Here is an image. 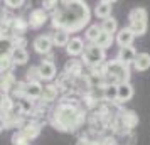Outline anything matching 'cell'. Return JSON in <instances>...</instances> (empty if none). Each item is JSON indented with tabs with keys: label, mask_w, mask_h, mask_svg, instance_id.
Segmentation results:
<instances>
[{
	"label": "cell",
	"mask_w": 150,
	"mask_h": 145,
	"mask_svg": "<svg viewBox=\"0 0 150 145\" xmlns=\"http://www.w3.org/2000/svg\"><path fill=\"white\" fill-rule=\"evenodd\" d=\"M91 19V12L86 2L83 0H62L57 4L56 10L51 15V22L52 27L57 30H66L69 34L79 32L86 27L88 29V22Z\"/></svg>",
	"instance_id": "6da1fadb"
},
{
	"label": "cell",
	"mask_w": 150,
	"mask_h": 145,
	"mask_svg": "<svg viewBox=\"0 0 150 145\" xmlns=\"http://www.w3.org/2000/svg\"><path fill=\"white\" fill-rule=\"evenodd\" d=\"M54 125L62 132H73L83 123V113L73 105H59L52 115Z\"/></svg>",
	"instance_id": "7a4b0ae2"
},
{
	"label": "cell",
	"mask_w": 150,
	"mask_h": 145,
	"mask_svg": "<svg viewBox=\"0 0 150 145\" xmlns=\"http://www.w3.org/2000/svg\"><path fill=\"white\" fill-rule=\"evenodd\" d=\"M103 78L106 84L111 86H122L125 83H130V66L123 64L118 59H111L103 68Z\"/></svg>",
	"instance_id": "3957f363"
},
{
	"label": "cell",
	"mask_w": 150,
	"mask_h": 145,
	"mask_svg": "<svg viewBox=\"0 0 150 145\" xmlns=\"http://www.w3.org/2000/svg\"><path fill=\"white\" fill-rule=\"evenodd\" d=\"M128 27L133 30L135 35H143L149 29V14L143 7H135L130 10L128 14Z\"/></svg>",
	"instance_id": "277c9868"
},
{
	"label": "cell",
	"mask_w": 150,
	"mask_h": 145,
	"mask_svg": "<svg viewBox=\"0 0 150 145\" xmlns=\"http://www.w3.org/2000/svg\"><path fill=\"white\" fill-rule=\"evenodd\" d=\"M106 59V51H103L101 47H98L96 44H86V49L83 52V61L88 66H100Z\"/></svg>",
	"instance_id": "5b68a950"
},
{
	"label": "cell",
	"mask_w": 150,
	"mask_h": 145,
	"mask_svg": "<svg viewBox=\"0 0 150 145\" xmlns=\"http://www.w3.org/2000/svg\"><path fill=\"white\" fill-rule=\"evenodd\" d=\"M32 47L37 54H49L51 49L54 47V41H52V35L51 34H42L37 35L32 42Z\"/></svg>",
	"instance_id": "8992f818"
},
{
	"label": "cell",
	"mask_w": 150,
	"mask_h": 145,
	"mask_svg": "<svg viewBox=\"0 0 150 145\" xmlns=\"http://www.w3.org/2000/svg\"><path fill=\"white\" fill-rule=\"evenodd\" d=\"M37 73H39L41 81H51L57 73V68L52 61H41L37 64Z\"/></svg>",
	"instance_id": "52a82bcc"
},
{
	"label": "cell",
	"mask_w": 150,
	"mask_h": 145,
	"mask_svg": "<svg viewBox=\"0 0 150 145\" xmlns=\"http://www.w3.org/2000/svg\"><path fill=\"white\" fill-rule=\"evenodd\" d=\"M42 90L44 86L41 84V81H27L22 84V93L25 95V98H30V100L42 98Z\"/></svg>",
	"instance_id": "ba28073f"
},
{
	"label": "cell",
	"mask_w": 150,
	"mask_h": 145,
	"mask_svg": "<svg viewBox=\"0 0 150 145\" xmlns=\"http://www.w3.org/2000/svg\"><path fill=\"white\" fill-rule=\"evenodd\" d=\"M46 21H47V12L44 8H34L27 19L30 29H41L46 24Z\"/></svg>",
	"instance_id": "9c48e42d"
},
{
	"label": "cell",
	"mask_w": 150,
	"mask_h": 145,
	"mask_svg": "<svg viewBox=\"0 0 150 145\" xmlns=\"http://www.w3.org/2000/svg\"><path fill=\"white\" fill-rule=\"evenodd\" d=\"M135 37L137 35L133 34V30L130 27H123L116 32V44H118L120 47H128V46L133 44Z\"/></svg>",
	"instance_id": "30bf717a"
},
{
	"label": "cell",
	"mask_w": 150,
	"mask_h": 145,
	"mask_svg": "<svg viewBox=\"0 0 150 145\" xmlns=\"http://www.w3.org/2000/svg\"><path fill=\"white\" fill-rule=\"evenodd\" d=\"M137 56H138V52L135 51V47H133V46H128V47H120L116 59H118V61H122L123 64H127V66H130V64L133 66Z\"/></svg>",
	"instance_id": "8fae6325"
},
{
	"label": "cell",
	"mask_w": 150,
	"mask_h": 145,
	"mask_svg": "<svg viewBox=\"0 0 150 145\" xmlns=\"http://www.w3.org/2000/svg\"><path fill=\"white\" fill-rule=\"evenodd\" d=\"M84 49H86V46H84V41H83L81 37H71L69 44L66 46V52L74 57V56H79V54L83 56Z\"/></svg>",
	"instance_id": "7c38bea8"
},
{
	"label": "cell",
	"mask_w": 150,
	"mask_h": 145,
	"mask_svg": "<svg viewBox=\"0 0 150 145\" xmlns=\"http://www.w3.org/2000/svg\"><path fill=\"white\" fill-rule=\"evenodd\" d=\"M111 8H113V2H108V0H101V2H98L95 7V15L98 19H110L111 17Z\"/></svg>",
	"instance_id": "4fadbf2b"
},
{
	"label": "cell",
	"mask_w": 150,
	"mask_h": 145,
	"mask_svg": "<svg viewBox=\"0 0 150 145\" xmlns=\"http://www.w3.org/2000/svg\"><path fill=\"white\" fill-rule=\"evenodd\" d=\"M19 132H21L22 137L27 138L29 142H30V140H34V138L39 137V133H41V127H39L37 123H32V122H30V123L24 125V127H22Z\"/></svg>",
	"instance_id": "5bb4252c"
},
{
	"label": "cell",
	"mask_w": 150,
	"mask_h": 145,
	"mask_svg": "<svg viewBox=\"0 0 150 145\" xmlns=\"http://www.w3.org/2000/svg\"><path fill=\"white\" fill-rule=\"evenodd\" d=\"M10 56H12L14 64H17V66H24L29 61V52H27V49H24V47H14Z\"/></svg>",
	"instance_id": "9a60e30c"
},
{
	"label": "cell",
	"mask_w": 150,
	"mask_h": 145,
	"mask_svg": "<svg viewBox=\"0 0 150 145\" xmlns=\"http://www.w3.org/2000/svg\"><path fill=\"white\" fill-rule=\"evenodd\" d=\"M133 69L135 71H140V73L150 69V54L149 52H138L135 62H133Z\"/></svg>",
	"instance_id": "2e32d148"
},
{
	"label": "cell",
	"mask_w": 150,
	"mask_h": 145,
	"mask_svg": "<svg viewBox=\"0 0 150 145\" xmlns=\"http://www.w3.org/2000/svg\"><path fill=\"white\" fill-rule=\"evenodd\" d=\"M52 41H54V46H57V47H66L69 44V41H71V37H69V32H66V30H61V29H57V30H54L52 32Z\"/></svg>",
	"instance_id": "e0dca14e"
},
{
	"label": "cell",
	"mask_w": 150,
	"mask_h": 145,
	"mask_svg": "<svg viewBox=\"0 0 150 145\" xmlns=\"http://www.w3.org/2000/svg\"><path fill=\"white\" fill-rule=\"evenodd\" d=\"M133 86L130 83H125L122 86H118V101H122V103H127L130 101L132 98H133Z\"/></svg>",
	"instance_id": "ac0fdd59"
},
{
	"label": "cell",
	"mask_w": 150,
	"mask_h": 145,
	"mask_svg": "<svg viewBox=\"0 0 150 145\" xmlns=\"http://www.w3.org/2000/svg\"><path fill=\"white\" fill-rule=\"evenodd\" d=\"M115 41H116V39L113 37V34H108V32H103V30H101V34H100L98 39H96L95 44L98 46V47H101L103 51H106L108 47H111V44H113Z\"/></svg>",
	"instance_id": "d6986e66"
},
{
	"label": "cell",
	"mask_w": 150,
	"mask_h": 145,
	"mask_svg": "<svg viewBox=\"0 0 150 145\" xmlns=\"http://www.w3.org/2000/svg\"><path fill=\"white\" fill-rule=\"evenodd\" d=\"M56 98H57V86L54 84H46L44 86V90H42V101H46V103H52Z\"/></svg>",
	"instance_id": "ffe728a7"
},
{
	"label": "cell",
	"mask_w": 150,
	"mask_h": 145,
	"mask_svg": "<svg viewBox=\"0 0 150 145\" xmlns=\"http://www.w3.org/2000/svg\"><path fill=\"white\" fill-rule=\"evenodd\" d=\"M100 34H101V25H98V24H91L84 30V35H86V39L89 41V44H95L96 39L100 37Z\"/></svg>",
	"instance_id": "44dd1931"
},
{
	"label": "cell",
	"mask_w": 150,
	"mask_h": 145,
	"mask_svg": "<svg viewBox=\"0 0 150 145\" xmlns=\"http://www.w3.org/2000/svg\"><path fill=\"white\" fill-rule=\"evenodd\" d=\"M101 30L103 32H108V34H115V32H118V22H116L115 17H110V19L101 21Z\"/></svg>",
	"instance_id": "7402d4cb"
},
{
	"label": "cell",
	"mask_w": 150,
	"mask_h": 145,
	"mask_svg": "<svg viewBox=\"0 0 150 145\" xmlns=\"http://www.w3.org/2000/svg\"><path fill=\"white\" fill-rule=\"evenodd\" d=\"M12 64H14V61H12L10 52H2V57H0V69H2V74L10 73V66H12Z\"/></svg>",
	"instance_id": "603a6c76"
},
{
	"label": "cell",
	"mask_w": 150,
	"mask_h": 145,
	"mask_svg": "<svg viewBox=\"0 0 150 145\" xmlns=\"http://www.w3.org/2000/svg\"><path fill=\"white\" fill-rule=\"evenodd\" d=\"M105 100H118V86H111V84H106L105 86Z\"/></svg>",
	"instance_id": "cb8c5ba5"
},
{
	"label": "cell",
	"mask_w": 150,
	"mask_h": 145,
	"mask_svg": "<svg viewBox=\"0 0 150 145\" xmlns=\"http://www.w3.org/2000/svg\"><path fill=\"white\" fill-rule=\"evenodd\" d=\"M12 145H30V142H29L27 138L22 137L21 132H17V133H14V137H12Z\"/></svg>",
	"instance_id": "d4e9b609"
},
{
	"label": "cell",
	"mask_w": 150,
	"mask_h": 145,
	"mask_svg": "<svg viewBox=\"0 0 150 145\" xmlns=\"http://www.w3.org/2000/svg\"><path fill=\"white\" fill-rule=\"evenodd\" d=\"M57 0H46V2H42V8L47 12V10H51V12H54L56 7H57Z\"/></svg>",
	"instance_id": "484cf974"
},
{
	"label": "cell",
	"mask_w": 150,
	"mask_h": 145,
	"mask_svg": "<svg viewBox=\"0 0 150 145\" xmlns=\"http://www.w3.org/2000/svg\"><path fill=\"white\" fill-rule=\"evenodd\" d=\"M24 4H25L24 0H17V2H15V0H5V5L10 7V8H21Z\"/></svg>",
	"instance_id": "4316f807"
},
{
	"label": "cell",
	"mask_w": 150,
	"mask_h": 145,
	"mask_svg": "<svg viewBox=\"0 0 150 145\" xmlns=\"http://www.w3.org/2000/svg\"><path fill=\"white\" fill-rule=\"evenodd\" d=\"M10 108H12V101H10V98L4 96V98H2V111H4V113H7Z\"/></svg>",
	"instance_id": "83f0119b"
},
{
	"label": "cell",
	"mask_w": 150,
	"mask_h": 145,
	"mask_svg": "<svg viewBox=\"0 0 150 145\" xmlns=\"http://www.w3.org/2000/svg\"><path fill=\"white\" fill-rule=\"evenodd\" d=\"M76 145H93L89 140H86V138H79L78 142H76Z\"/></svg>",
	"instance_id": "f1b7e54d"
}]
</instances>
